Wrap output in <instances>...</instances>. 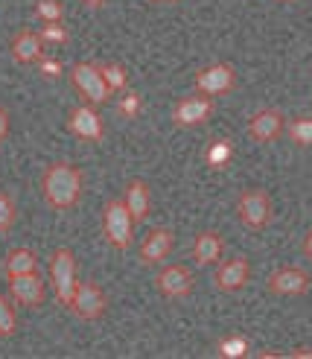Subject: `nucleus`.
<instances>
[{
    "label": "nucleus",
    "instance_id": "nucleus-1",
    "mask_svg": "<svg viewBox=\"0 0 312 359\" xmlns=\"http://www.w3.org/2000/svg\"><path fill=\"white\" fill-rule=\"evenodd\" d=\"M41 190H44V199L50 208L56 210H67L79 202L82 196V172L73 167V164H50L47 172H44V182H41Z\"/></svg>",
    "mask_w": 312,
    "mask_h": 359
},
{
    "label": "nucleus",
    "instance_id": "nucleus-2",
    "mask_svg": "<svg viewBox=\"0 0 312 359\" xmlns=\"http://www.w3.org/2000/svg\"><path fill=\"white\" fill-rule=\"evenodd\" d=\"M271 196L260 187L254 190H243L240 199H236V217H240V222L248 228V231H263L269 222H271Z\"/></svg>",
    "mask_w": 312,
    "mask_h": 359
},
{
    "label": "nucleus",
    "instance_id": "nucleus-3",
    "mask_svg": "<svg viewBox=\"0 0 312 359\" xmlns=\"http://www.w3.org/2000/svg\"><path fill=\"white\" fill-rule=\"evenodd\" d=\"M132 213H128L123 199H111L102 210V231H105V240L111 243L114 248H128L132 245Z\"/></svg>",
    "mask_w": 312,
    "mask_h": 359
},
{
    "label": "nucleus",
    "instance_id": "nucleus-4",
    "mask_svg": "<svg viewBox=\"0 0 312 359\" xmlns=\"http://www.w3.org/2000/svg\"><path fill=\"white\" fill-rule=\"evenodd\" d=\"M67 307L82 321H97V318H102V313L108 307V298H105L100 283L76 280V290H73V298H70Z\"/></svg>",
    "mask_w": 312,
    "mask_h": 359
},
{
    "label": "nucleus",
    "instance_id": "nucleus-5",
    "mask_svg": "<svg viewBox=\"0 0 312 359\" xmlns=\"http://www.w3.org/2000/svg\"><path fill=\"white\" fill-rule=\"evenodd\" d=\"M70 79L73 85H76V91L90 102V105H102L108 97H111V91H108L105 79L100 76V70L94 62H79L70 67Z\"/></svg>",
    "mask_w": 312,
    "mask_h": 359
},
{
    "label": "nucleus",
    "instance_id": "nucleus-6",
    "mask_svg": "<svg viewBox=\"0 0 312 359\" xmlns=\"http://www.w3.org/2000/svg\"><path fill=\"white\" fill-rule=\"evenodd\" d=\"M50 278H53V286H56L59 301L67 307L73 290H76V260H73L70 248H56V255L50 260Z\"/></svg>",
    "mask_w": 312,
    "mask_h": 359
},
{
    "label": "nucleus",
    "instance_id": "nucleus-7",
    "mask_svg": "<svg viewBox=\"0 0 312 359\" xmlns=\"http://www.w3.org/2000/svg\"><path fill=\"white\" fill-rule=\"evenodd\" d=\"M269 292L274 295H289V298H298L309 292V275L298 266H283V269H274L266 280Z\"/></svg>",
    "mask_w": 312,
    "mask_h": 359
},
{
    "label": "nucleus",
    "instance_id": "nucleus-8",
    "mask_svg": "<svg viewBox=\"0 0 312 359\" xmlns=\"http://www.w3.org/2000/svg\"><path fill=\"white\" fill-rule=\"evenodd\" d=\"M233 82H236L233 67L225 62H216V65L196 74V91L205 94V97H219V94H228L233 88Z\"/></svg>",
    "mask_w": 312,
    "mask_h": 359
},
{
    "label": "nucleus",
    "instance_id": "nucleus-9",
    "mask_svg": "<svg viewBox=\"0 0 312 359\" xmlns=\"http://www.w3.org/2000/svg\"><path fill=\"white\" fill-rule=\"evenodd\" d=\"M155 286L163 298H187L193 292V272L187 266H167L158 272Z\"/></svg>",
    "mask_w": 312,
    "mask_h": 359
},
{
    "label": "nucleus",
    "instance_id": "nucleus-10",
    "mask_svg": "<svg viewBox=\"0 0 312 359\" xmlns=\"http://www.w3.org/2000/svg\"><path fill=\"white\" fill-rule=\"evenodd\" d=\"M286 129V120L278 109H263V111H257L251 120H248V137L254 143H271V140H278Z\"/></svg>",
    "mask_w": 312,
    "mask_h": 359
},
{
    "label": "nucleus",
    "instance_id": "nucleus-11",
    "mask_svg": "<svg viewBox=\"0 0 312 359\" xmlns=\"http://www.w3.org/2000/svg\"><path fill=\"white\" fill-rule=\"evenodd\" d=\"M248 278H251V263L245 257H231L225 263H219L213 283H216L219 292H236L248 283Z\"/></svg>",
    "mask_w": 312,
    "mask_h": 359
},
{
    "label": "nucleus",
    "instance_id": "nucleus-12",
    "mask_svg": "<svg viewBox=\"0 0 312 359\" xmlns=\"http://www.w3.org/2000/svg\"><path fill=\"white\" fill-rule=\"evenodd\" d=\"M9 295L15 304L21 307H39L44 301V280L39 272H27V275H18L9 278Z\"/></svg>",
    "mask_w": 312,
    "mask_h": 359
},
{
    "label": "nucleus",
    "instance_id": "nucleus-13",
    "mask_svg": "<svg viewBox=\"0 0 312 359\" xmlns=\"http://www.w3.org/2000/svg\"><path fill=\"white\" fill-rule=\"evenodd\" d=\"M210 114H213V100L205 97V94H198V97H184L181 100L175 105V111H172V120H175V126L190 129V126L205 123Z\"/></svg>",
    "mask_w": 312,
    "mask_h": 359
},
{
    "label": "nucleus",
    "instance_id": "nucleus-14",
    "mask_svg": "<svg viewBox=\"0 0 312 359\" xmlns=\"http://www.w3.org/2000/svg\"><path fill=\"white\" fill-rule=\"evenodd\" d=\"M175 245V237L170 228H152L146 240L140 243V260L146 266H155V263H163L170 257V251Z\"/></svg>",
    "mask_w": 312,
    "mask_h": 359
},
{
    "label": "nucleus",
    "instance_id": "nucleus-15",
    "mask_svg": "<svg viewBox=\"0 0 312 359\" xmlns=\"http://www.w3.org/2000/svg\"><path fill=\"white\" fill-rule=\"evenodd\" d=\"M67 126H70V132L76 137H82V140H102V132H105L102 129V117L90 109V105H79V109H73Z\"/></svg>",
    "mask_w": 312,
    "mask_h": 359
},
{
    "label": "nucleus",
    "instance_id": "nucleus-16",
    "mask_svg": "<svg viewBox=\"0 0 312 359\" xmlns=\"http://www.w3.org/2000/svg\"><path fill=\"white\" fill-rule=\"evenodd\" d=\"M41 47H44V41L39 32L21 29V32H15V39H12V59L18 65H32L41 59Z\"/></svg>",
    "mask_w": 312,
    "mask_h": 359
},
{
    "label": "nucleus",
    "instance_id": "nucleus-17",
    "mask_svg": "<svg viewBox=\"0 0 312 359\" xmlns=\"http://www.w3.org/2000/svg\"><path fill=\"white\" fill-rule=\"evenodd\" d=\"M123 202L132 213V219H146V213H149V205H152V196H149V187L140 178H132V182L126 184V193H123Z\"/></svg>",
    "mask_w": 312,
    "mask_h": 359
},
{
    "label": "nucleus",
    "instance_id": "nucleus-18",
    "mask_svg": "<svg viewBox=\"0 0 312 359\" xmlns=\"http://www.w3.org/2000/svg\"><path fill=\"white\" fill-rule=\"evenodd\" d=\"M222 248H225V243L216 231H201V234L193 240V260L198 266H210L222 257Z\"/></svg>",
    "mask_w": 312,
    "mask_h": 359
},
{
    "label": "nucleus",
    "instance_id": "nucleus-19",
    "mask_svg": "<svg viewBox=\"0 0 312 359\" xmlns=\"http://www.w3.org/2000/svg\"><path fill=\"white\" fill-rule=\"evenodd\" d=\"M35 255L32 248H12L6 260H4V272L6 278H18V275H27V272H35Z\"/></svg>",
    "mask_w": 312,
    "mask_h": 359
},
{
    "label": "nucleus",
    "instance_id": "nucleus-20",
    "mask_svg": "<svg viewBox=\"0 0 312 359\" xmlns=\"http://www.w3.org/2000/svg\"><path fill=\"white\" fill-rule=\"evenodd\" d=\"M94 65H97V70H100V76L105 79L108 91H123V88L128 85L126 70H123L117 62H94Z\"/></svg>",
    "mask_w": 312,
    "mask_h": 359
},
{
    "label": "nucleus",
    "instance_id": "nucleus-21",
    "mask_svg": "<svg viewBox=\"0 0 312 359\" xmlns=\"http://www.w3.org/2000/svg\"><path fill=\"white\" fill-rule=\"evenodd\" d=\"M286 135L295 143H301V147H312V117H301V120L286 123Z\"/></svg>",
    "mask_w": 312,
    "mask_h": 359
},
{
    "label": "nucleus",
    "instance_id": "nucleus-22",
    "mask_svg": "<svg viewBox=\"0 0 312 359\" xmlns=\"http://www.w3.org/2000/svg\"><path fill=\"white\" fill-rule=\"evenodd\" d=\"M15 219H18L15 199L9 193H0V234H6V231L15 225Z\"/></svg>",
    "mask_w": 312,
    "mask_h": 359
},
{
    "label": "nucleus",
    "instance_id": "nucleus-23",
    "mask_svg": "<svg viewBox=\"0 0 312 359\" xmlns=\"http://www.w3.org/2000/svg\"><path fill=\"white\" fill-rule=\"evenodd\" d=\"M216 351L222 356H245L248 353V339L245 336H225L222 342L216 345Z\"/></svg>",
    "mask_w": 312,
    "mask_h": 359
},
{
    "label": "nucleus",
    "instance_id": "nucleus-24",
    "mask_svg": "<svg viewBox=\"0 0 312 359\" xmlns=\"http://www.w3.org/2000/svg\"><path fill=\"white\" fill-rule=\"evenodd\" d=\"M15 330H18V316L12 310L9 298L0 295V336H12Z\"/></svg>",
    "mask_w": 312,
    "mask_h": 359
},
{
    "label": "nucleus",
    "instance_id": "nucleus-25",
    "mask_svg": "<svg viewBox=\"0 0 312 359\" xmlns=\"http://www.w3.org/2000/svg\"><path fill=\"white\" fill-rule=\"evenodd\" d=\"M35 15H39L44 24L62 21V4L59 0H39V4H35Z\"/></svg>",
    "mask_w": 312,
    "mask_h": 359
},
{
    "label": "nucleus",
    "instance_id": "nucleus-26",
    "mask_svg": "<svg viewBox=\"0 0 312 359\" xmlns=\"http://www.w3.org/2000/svg\"><path fill=\"white\" fill-rule=\"evenodd\" d=\"M231 152H233V147H231L228 140H216L213 147L208 149V164H210V167H222L225 161L231 158Z\"/></svg>",
    "mask_w": 312,
    "mask_h": 359
},
{
    "label": "nucleus",
    "instance_id": "nucleus-27",
    "mask_svg": "<svg viewBox=\"0 0 312 359\" xmlns=\"http://www.w3.org/2000/svg\"><path fill=\"white\" fill-rule=\"evenodd\" d=\"M39 35H41V41H50V44H65V41H67V29L62 27V21L44 24V29H41Z\"/></svg>",
    "mask_w": 312,
    "mask_h": 359
},
{
    "label": "nucleus",
    "instance_id": "nucleus-28",
    "mask_svg": "<svg viewBox=\"0 0 312 359\" xmlns=\"http://www.w3.org/2000/svg\"><path fill=\"white\" fill-rule=\"evenodd\" d=\"M120 114L123 117H137L140 114V97L135 91H128L123 100H120Z\"/></svg>",
    "mask_w": 312,
    "mask_h": 359
},
{
    "label": "nucleus",
    "instance_id": "nucleus-29",
    "mask_svg": "<svg viewBox=\"0 0 312 359\" xmlns=\"http://www.w3.org/2000/svg\"><path fill=\"white\" fill-rule=\"evenodd\" d=\"M9 135V114H6V109L0 105V140H4Z\"/></svg>",
    "mask_w": 312,
    "mask_h": 359
},
{
    "label": "nucleus",
    "instance_id": "nucleus-30",
    "mask_svg": "<svg viewBox=\"0 0 312 359\" xmlns=\"http://www.w3.org/2000/svg\"><path fill=\"white\" fill-rule=\"evenodd\" d=\"M41 70H44V74H50V76H56L59 70H62V65L53 62V59H44V62H41Z\"/></svg>",
    "mask_w": 312,
    "mask_h": 359
},
{
    "label": "nucleus",
    "instance_id": "nucleus-31",
    "mask_svg": "<svg viewBox=\"0 0 312 359\" xmlns=\"http://www.w3.org/2000/svg\"><path fill=\"white\" fill-rule=\"evenodd\" d=\"M304 255L312 260V231H309V234L304 237Z\"/></svg>",
    "mask_w": 312,
    "mask_h": 359
},
{
    "label": "nucleus",
    "instance_id": "nucleus-32",
    "mask_svg": "<svg viewBox=\"0 0 312 359\" xmlns=\"http://www.w3.org/2000/svg\"><path fill=\"white\" fill-rule=\"evenodd\" d=\"M292 356H295V359H304V356H309V359H312V348H298V351H292Z\"/></svg>",
    "mask_w": 312,
    "mask_h": 359
},
{
    "label": "nucleus",
    "instance_id": "nucleus-33",
    "mask_svg": "<svg viewBox=\"0 0 312 359\" xmlns=\"http://www.w3.org/2000/svg\"><path fill=\"white\" fill-rule=\"evenodd\" d=\"M82 4H85L88 9H100V6L105 4V0H82Z\"/></svg>",
    "mask_w": 312,
    "mask_h": 359
},
{
    "label": "nucleus",
    "instance_id": "nucleus-34",
    "mask_svg": "<svg viewBox=\"0 0 312 359\" xmlns=\"http://www.w3.org/2000/svg\"><path fill=\"white\" fill-rule=\"evenodd\" d=\"M278 4H292V0H278Z\"/></svg>",
    "mask_w": 312,
    "mask_h": 359
}]
</instances>
